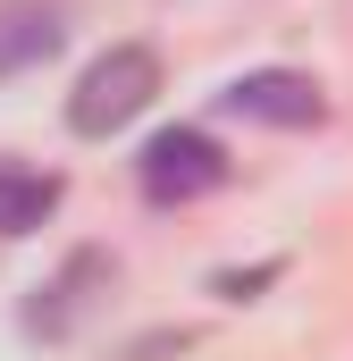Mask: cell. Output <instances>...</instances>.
<instances>
[{
	"mask_svg": "<svg viewBox=\"0 0 353 361\" xmlns=\"http://www.w3.org/2000/svg\"><path fill=\"white\" fill-rule=\"evenodd\" d=\"M135 177H143V193H152L160 210H169V202H202V193L227 185V152H219L202 126H160V135L143 143Z\"/></svg>",
	"mask_w": 353,
	"mask_h": 361,
	"instance_id": "cell-2",
	"label": "cell"
},
{
	"mask_svg": "<svg viewBox=\"0 0 353 361\" xmlns=\"http://www.w3.org/2000/svg\"><path fill=\"white\" fill-rule=\"evenodd\" d=\"M109 277H118L109 252H92V244H85V252H68V269L51 277V286H34V302H25V336H51V345L76 336V319L109 294Z\"/></svg>",
	"mask_w": 353,
	"mask_h": 361,
	"instance_id": "cell-4",
	"label": "cell"
},
{
	"mask_svg": "<svg viewBox=\"0 0 353 361\" xmlns=\"http://www.w3.org/2000/svg\"><path fill=\"white\" fill-rule=\"evenodd\" d=\"M59 42H68V17H59V0H0V76H25V68H42Z\"/></svg>",
	"mask_w": 353,
	"mask_h": 361,
	"instance_id": "cell-5",
	"label": "cell"
},
{
	"mask_svg": "<svg viewBox=\"0 0 353 361\" xmlns=\"http://www.w3.org/2000/svg\"><path fill=\"white\" fill-rule=\"evenodd\" d=\"M219 109L244 118V126H320L328 118V92L311 85L303 68H253V76H236V85L219 92Z\"/></svg>",
	"mask_w": 353,
	"mask_h": 361,
	"instance_id": "cell-3",
	"label": "cell"
},
{
	"mask_svg": "<svg viewBox=\"0 0 353 361\" xmlns=\"http://www.w3.org/2000/svg\"><path fill=\"white\" fill-rule=\"evenodd\" d=\"M269 277H277V261H261V269H227V277H219V294H227V302H244V294L269 286Z\"/></svg>",
	"mask_w": 353,
	"mask_h": 361,
	"instance_id": "cell-7",
	"label": "cell"
},
{
	"mask_svg": "<svg viewBox=\"0 0 353 361\" xmlns=\"http://www.w3.org/2000/svg\"><path fill=\"white\" fill-rule=\"evenodd\" d=\"M59 193L68 185L51 177V169H25V160H0V235L17 244V235H34L51 210H59Z\"/></svg>",
	"mask_w": 353,
	"mask_h": 361,
	"instance_id": "cell-6",
	"label": "cell"
},
{
	"mask_svg": "<svg viewBox=\"0 0 353 361\" xmlns=\"http://www.w3.org/2000/svg\"><path fill=\"white\" fill-rule=\"evenodd\" d=\"M152 92H160V51H152V42H109L85 76H76V92H68V126L101 143V135H118L126 118H143Z\"/></svg>",
	"mask_w": 353,
	"mask_h": 361,
	"instance_id": "cell-1",
	"label": "cell"
}]
</instances>
